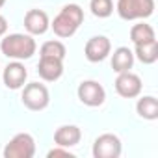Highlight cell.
Returning <instances> with one entry per match:
<instances>
[{
	"label": "cell",
	"instance_id": "obj_10",
	"mask_svg": "<svg viewBox=\"0 0 158 158\" xmlns=\"http://www.w3.org/2000/svg\"><path fill=\"white\" fill-rule=\"evenodd\" d=\"M26 78H28V71L21 61L15 60L4 67L2 80H4V86L8 89H21L26 84Z\"/></svg>",
	"mask_w": 158,
	"mask_h": 158
},
{
	"label": "cell",
	"instance_id": "obj_6",
	"mask_svg": "<svg viewBox=\"0 0 158 158\" xmlns=\"http://www.w3.org/2000/svg\"><path fill=\"white\" fill-rule=\"evenodd\" d=\"M123 151V143L119 139V136L106 132L101 134L95 141H93V156L95 158H119Z\"/></svg>",
	"mask_w": 158,
	"mask_h": 158
},
{
	"label": "cell",
	"instance_id": "obj_14",
	"mask_svg": "<svg viewBox=\"0 0 158 158\" xmlns=\"http://www.w3.org/2000/svg\"><path fill=\"white\" fill-rule=\"evenodd\" d=\"M134 65V52L128 47H119L112 54V69L115 73H125L130 71Z\"/></svg>",
	"mask_w": 158,
	"mask_h": 158
},
{
	"label": "cell",
	"instance_id": "obj_3",
	"mask_svg": "<svg viewBox=\"0 0 158 158\" xmlns=\"http://www.w3.org/2000/svg\"><path fill=\"white\" fill-rule=\"evenodd\" d=\"M115 10L123 21L147 19L154 13V0H117Z\"/></svg>",
	"mask_w": 158,
	"mask_h": 158
},
{
	"label": "cell",
	"instance_id": "obj_5",
	"mask_svg": "<svg viewBox=\"0 0 158 158\" xmlns=\"http://www.w3.org/2000/svg\"><path fill=\"white\" fill-rule=\"evenodd\" d=\"M35 154V141L32 134L19 132L4 147V158H32Z\"/></svg>",
	"mask_w": 158,
	"mask_h": 158
},
{
	"label": "cell",
	"instance_id": "obj_19",
	"mask_svg": "<svg viewBox=\"0 0 158 158\" xmlns=\"http://www.w3.org/2000/svg\"><path fill=\"white\" fill-rule=\"evenodd\" d=\"M89 10L95 17L99 19H106L114 13V0H91L89 2Z\"/></svg>",
	"mask_w": 158,
	"mask_h": 158
},
{
	"label": "cell",
	"instance_id": "obj_17",
	"mask_svg": "<svg viewBox=\"0 0 158 158\" xmlns=\"http://www.w3.org/2000/svg\"><path fill=\"white\" fill-rule=\"evenodd\" d=\"M156 35H154V28L147 23H138L130 28V41L134 45H141V43H149V41H154Z\"/></svg>",
	"mask_w": 158,
	"mask_h": 158
},
{
	"label": "cell",
	"instance_id": "obj_11",
	"mask_svg": "<svg viewBox=\"0 0 158 158\" xmlns=\"http://www.w3.org/2000/svg\"><path fill=\"white\" fill-rule=\"evenodd\" d=\"M24 28L30 35H43L50 28L48 15L43 10H28L24 15Z\"/></svg>",
	"mask_w": 158,
	"mask_h": 158
},
{
	"label": "cell",
	"instance_id": "obj_2",
	"mask_svg": "<svg viewBox=\"0 0 158 158\" xmlns=\"http://www.w3.org/2000/svg\"><path fill=\"white\" fill-rule=\"evenodd\" d=\"M82 23H84V10L78 4H65L61 11L50 23V28L54 30L58 37L67 39L76 34V30L80 28Z\"/></svg>",
	"mask_w": 158,
	"mask_h": 158
},
{
	"label": "cell",
	"instance_id": "obj_4",
	"mask_svg": "<svg viewBox=\"0 0 158 158\" xmlns=\"http://www.w3.org/2000/svg\"><path fill=\"white\" fill-rule=\"evenodd\" d=\"M23 104L32 110V112H41L48 106L50 102V93L47 89L45 84L39 82H30L26 86H23V95H21Z\"/></svg>",
	"mask_w": 158,
	"mask_h": 158
},
{
	"label": "cell",
	"instance_id": "obj_7",
	"mask_svg": "<svg viewBox=\"0 0 158 158\" xmlns=\"http://www.w3.org/2000/svg\"><path fill=\"white\" fill-rule=\"evenodd\" d=\"M76 95H78L82 104H86L89 108H97L106 101V91L97 80H84L78 86Z\"/></svg>",
	"mask_w": 158,
	"mask_h": 158
},
{
	"label": "cell",
	"instance_id": "obj_20",
	"mask_svg": "<svg viewBox=\"0 0 158 158\" xmlns=\"http://www.w3.org/2000/svg\"><path fill=\"white\" fill-rule=\"evenodd\" d=\"M47 156H48V158H58V156H67V158H73V152H71L67 147H60V145H56V149H50Z\"/></svg>",
	"mask_w": 158,
	"mask_h": 158
},
{
	"label": "cell",
	"instance_id": "obj_9",
	"mask_svg": "<svg viewBox=\"0 0 158 158\" xmlns=\"http://www.w3.org/2000/svg\"><path fill=\"white\" fill-rule=\"evenodd\" d=\"M84 54H86L88 61H91V63L104 61L112 54V43L106 35H95V37L88 39V43L84 47Z\"/></svg>",
	"mask_w": 158,
	"mask_h": 158
},
{
	"label": "cell",
	"instance_id": "obj_12",
	"mask_svg": "<svg viewBox=\"0 0 158 158\" xmlns=\"http://www.w3.org/2000/svg\"><path fill=\"white\" fill-rule=\"evenodd\" d=\"M37 73H39V76L45 82H56L63 74V60L41 56L39 63H37Z\"/></svg>",
	"mask_w": 158,
	"mask_h": 158
},
{
	"label": "cell",
	"instance_id": "obj_21",
	"mask_svg": "<svg viewBox=\"0 0 158 158\" xmlns=\"http://www.w3.org/2000/svg\"><path fill=\"white\" fill-rule=\"evenodd\" d=\"M6 32H8V21L4 15H0V37H4Z\"/></svg>",
	"mask_w": 158,
	"mask_h": 158
},
{
	"label": "cell",
	"instance_id": "obj_18",
	"mask_svg": "<svg viewBox=\"0 0 158 158\" xmlns=\"http://www.w3.org/2000/svg\"><path fill=\"white\" fill-rule=\"evenodd\" d=\"M67 54V48L61 41L58 39H50V41H45L39 48V56H48V58H58V60H63Z\"/></svg>",
	"mask_w": 158,
	"mask_h": 158
},
{
	"label": "cell",
	"instance_id": "obj_8",
	"mask_svg": "<svg viewBox=\"0 0 158 158\" xmlns=\"http://www.w3.org/2000/svg\"><path fill=\"white\" fill-rule=\"evenodd\" d=\"M141 78L130 71H125V73H117V78H115V91L119 97L123 99H136L139 93H141Z\"/></svg>",
	"mask_w": 158,
	"mask_h": 158
},
{
	"label": "cell",
	"instance_id": "obj_16",
	"mask_svg": "<svg viewBox=\"0 0 158 158\" xmlns=\"http://www.w3.org/2000/svg\"><path fill=\"white\" fill-rule=\"evenodd\" d=\"M134 58H138L141 63L151 65L158 60V41H149V43H141V45H134Z\"/></svg>",
	"mask_w": 158,
	"mask_h": 158
},
{
	"label": "cell",
	"instance_id": "obj_15",
	"mask_svg": "<svg viewBox=\"0 0 158 158\" xmlns=\"http://www.w3.org/2000/svg\"><path fill=\"white\" fill-rule=\"evenodd\" d=\"M136 112L141 119H147V121H154L158 119V101L156 97L152 95H145L141 99H138L136 102Z\"/></svg>",
	"mask_w": 158,
	"mask_h": 158
},
{
	"label": "cell",
	"instance_id": "obj_1",
	"mask_svg": "<svg viewBox=\"0 0 158 158\" xmlns=\"http://www.w3.org/2000/svg\"><path fill=\"white\" fill-rule=\"evenodd\" d=\"M0 50L6 58L23 61V60H30L35 54L37 43L30 34H10L4 35V39L0 41Z\"/></svg>",
	"mask_w": 158,
	"mask_h": 158
},
{
	"label": "cell",
	"instance_id": "obj_13",
	"mask_svg": "<svg viewBox=\"0 0 158 158\" xmlns=\"http://www.w3.org/2000/svg\"><path fill=\"white\" fill-rule=\"evenodd\" d=\"M80 139H82V130L76 125H63L58 127L54 132V143L60 147H67V149L74 147L80 143Z\"/></svg>",
	"mask_w": 158,
	"mask_h": 158
},
{
	"label": "cell",
	"instance_id": "obj_22",
	"mask_svg": "<svg viewBox=\"0 0 158 158\" xmlns=\"http://www.w3.org/2000/svg\"><path fill=\"white\" fill-rule=\"evenodd\" d=\"M4 4H6V0H0V8H2Z\"/></svg>",
	"mask_w": 158,
	"mask_h": 158
}]
</instances>
